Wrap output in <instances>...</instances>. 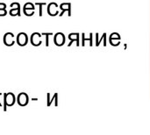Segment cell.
<instances>
[{
	"label": "cell",
	"mask_w": 150,
	"mask_h": 135,
	"mask_svg": "<svg viewBox=\"0 0 150 135\" xmlns=\"http://www.w3.org/2000/svg\"><path fill=\"white\" fill-rule=\"evenodd\" d=\"M4 110L6 111V105L12 106L15 103V96L12 93H7L4 95Z\"/></svg>",
	"instance_id": "obj_4"
},
{
	"label": "cell",
	"mask_w": 150,
	"mask_h": 135,
	"mask_svg": "<svg viewBox=\"0 0 150 135\" xmlns=\"http://www.w3.org/2000/svg\"><path fill=\"white\" fill-rule=\"evenodd\" d=\"M54 42L56 46L61 47L65 43V36L62 32H57L54 37Z\"/></svg>",
	"instance_id": "obj_5"
},
{
	"label": "cell",
	"mask_w": 150,
	"mask_h": 135,
	"mask_svg": "<svg viewBox=\"0 0 150 135\" xmlns=\"http://www.w3.org/2000/svg\"><path fill=\"white\" fill-rule=\"evenodd\" d=\"M23 9H32V10H35V4H34L32 3H26L24 4Z\"/></svg>",
	"instance_id": "obj_11"
},
{
	"label": "cell",
	"mask_w": 150,
	"mask_h": 135,
	"mask_svg": "<svg viewBox=\"0 0 150 135\" xmlns=\"http://www.w3.org/2000/svg\"><path fill=\"white\" fill-rule=\"evenodd\" d=\"M17 101H18V104L21 106H25L28 104V96L26 93H19L18 96V98H17Z\"/></svg>",
	"instance_id": "obj_6"
},
{
	"label": "cell",
	"mask_w": 150,
	"mask_h": 135,
	"mask_svg": "<svg viewBox=\"0 0 150 135\" xmlns=\"http://www.w3.org/2000/svg\"><path fill=\"white\" fill-rule=\"evenodd\" d=\"M28 41H29V38L27 36V34L26 32H21L17 35L16 37V42L19 46L20 47H25L26 46L27 43H28Z\"/></svg>",
	"instance_id": "obj_1"
},
{
	"label": "cell",
	"mask_w": 150,
	"mask_h": 135,
	"mask_svg": "<svg viewBox=\"0 0 150 135\" xmlns=\"http://www.w3.org/2000/svg\"><path fill=\"white\" fill-rule=\"evenodd\" d=\"M36 6H39L40 9H39V15L40 16H42V6L46 5V3H35L34 4Z\"/></svg>",
	"instance_id": "obj_12"
},
{
	"label": "cell",
	"mask_w": 150,
	"mask_h": 135,
	"mask_svg": "<svg viewBox=\"0 0 150 135\" xmlns=\"http://www.w3.org/2000/svg\"><path fill=\"white\" fill-rule=\"evenodd\" d=\"M7 14L6 9H0V17H4Z\"/></svg>",
	"instance_id": "obj_14"
},
{
	"label": "cell",
	"mask_w": 150,
	"mask_h": 135,
	"mask_svg": "<svg viewBox=\"0 0 150 135\" xmlns=\"http://www.w3.org/2000/svg\"><path fill=\"white\" fill-rule=\"evenodd\" d=\"M23 12L24 14L27 17H32V15L35 13V10L32 9H23Z\"/></svg>",
	"instance_id": "obj_9"
},
{
	"label": "cell",
	"mask_w": 150,
	"mask_h": 135,
	"mask_svg": "<svg viewBox=\"0 0 150 135\" xmlns=\"http://www.w3.org/2000/svg\"><path fill=\"white\" fill-rule=\"evenodd\" d=\"M14 39H15V37H14V34L12 33V32H6V33L4 35V38H3L4 44L7 47L13 46V45L15 44V40Z\"/></svg>",
	"instance_id": "obj_3"
},
{
	"label": "cell",
	"mask_w": 150,
	"mask_h": 135,
	"mask_svg": "<svg viewBox=\"0 0 150 135\" xmlns=\"http://www.w3.org/2000/svg\"><path fill=\"white\" fill-rule=\"evenodd\" d=\"M57 7V4L55 3H50L47 6V13H48L50 16H55V15L58 14V12L56 11Z\"/></svg>",
	"instance_id": "obj_7"
},
{
	"label": "cell",
	"mask_w": 150,
	"mask_h": 135,
	"mask_svg": "<svg viewBox=\"0 0 150 135\" xmlns=\"http://www.w3.org/2000/svg\"><path fill=\"white\" fill-rule=\"evenodd\" d=\"M52 32H41V35L42 36H45L46 37V47H48V45H49V40H48V36L49 35H52Z\"/></svg>",
	"instance_id": "obj_10"
},
{
	"label": "cell",
	"mask_w": 150,
	"mask_h": 135,
	"mask_svg": "<svg viewBox=\"0 0 150 135\" xmlns=\"http://www.w3.org/2000/svg\"><path fill=\"white\" fill-rule=\"evenodd\" d=\"M10 6H11V8H20V4L18 2H13L10 4Z\"/></svg>",
	"instance_id": "obj_13"
},
{
	"label": "cell",
	"mask_w": 150,
	"mask_h": 135,
	"mask_svg": "<svg viewBox=\"0 0 150 135\" xmlns=\"http://www.w3.org/2000/svg\"><path fill=\"white\" fill-rule=\"evenodd\" d=\"M6 4L4 3H0V9H6Z\"/></svg>",
	"instance_id": "obj_15"
},
{
	"label": "cell",
	"mask_w": 150,
	"mask_h": 135,
	"mask_svg": "<svg viewBox=\"0 0 150 135\" xmlns=\"http://www.w3.org/2000/svg\"><path fill=\"white\" fill-rule=\"evenodd\" d=\"M41 33H40L38 32H35L34 33H32L31 37H30V42L32 46L34 47H39L40 45L42 43V40H41Z\"/></svg>",
	"instance_id": "obj_2"
},
{
	"label": "cell",
	"mask_w": 150,
	"mask_h": 135,
	"mask_svg": "<svg viewBox=\"0 0 150 135\" xmlns=\"http://www.w3.org/2000/svg\"><path fill=\"white\" fill-rule=\"evenodd\" d=\"M9 13L12 17H16V16L20 17L21 16L20 8H11V10H10V12H9Z\"/></svg>",
	"instance_id": "obj_8"
}]
</instances>
